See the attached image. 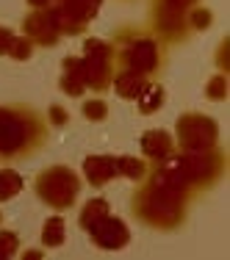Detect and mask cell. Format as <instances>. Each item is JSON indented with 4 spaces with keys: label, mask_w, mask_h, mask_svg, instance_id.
<instances>
[{
    "label": "cell",
    "mask_w": 230,
    "mask_h": 260,
    "mask_svg": "<svg viewBox=\"0 0 230 260\" xmlns=\"http://www.w3.org/2000/svg\"><path fill=\"white\" fill-rule=\"evenodd\" d=\"M105 213H111V208H108V202L105 200H89L83 205V210H80V227L83 230H89L95 221H100Z\"/></svg>",
    "instance_id": "cell-16"
},
{
    "label": "cell",
    "mask_w": 230,
    "mask_h": 260,
    "mask_svg": "<svg viewBox=\"0 0 230 260\" xmlns=\"http://www.w3.org/2000/svg\"><path fill=\"white\" fill-rule=\"evenodd\" d=\"M11 39H14V34H11L9 28H0V55H3L6 50H9Z\"/></svg>",
    "instance_id": "cell-25"
},
{
    "label": "cell",
    "mask_w": 230,
    "mask_h": 260,
    "mask_svg": "<svg viewBox=\"0 0 230 260\" xmlns=\"http://www.w3.org/2000/svg\"><path fill=\"white\" fill-rule=\"evenodd\" d=\"M47 125L39 111L28 105L0 108V160L28 158L45 144Z\"/></svg>",
    "instance_id": "cell-1"
},
{
    "label": "cell",
    "mask_w": 230,
    "mask_h": 260,
    "mask_svg": "<svg viewBox=\"0 0 230 260\" xmlns=\"http://www.w3.org/2000/svg\"><path fill=\"white\" fill-rule=\"evenodd\" d=\"M136 100H139V108L145 111V114H153V111H158L161 105H164V89H161V86L147 83V89L141 91Z\"/></svg>",
    "instance_id": "cell-18"
},
{
    "label": "cell",
    "mask_w": 230,
    "mask_h": 260,
    "mask_svg": "<svg viewBox=\"0 0 230 260\" xmlns=\"http://www.w3.org/2000/svg\"><path fill=\"white\" fill-rule=\"evenodd\" d=\"M114 61H120L122 70H133L139 75L150 78L161 67V50L158 42L150 34H136V30H122L120 39L114 42Z\"/></svg>",
    "instance_id": "cell-3"
},
{
    "label": "cell",
    "mask_w": 230,
    "mask_h": 260,
    "mask_svg": "<svg viewBox=\"0 0 230 260\" xmlns=\"http://www.w3.org/2000/svg\"><path fill=\"white\" fill-rule=\"evenodd\" d=\"M175 130L183 152H205L211 147H216V139H219V125L203 114H183L178 119Z\"/></svg>",
    "instance_id": "cell-7"
},
{
    "label": "cell",
    "mask_w": 230,
    "mask_h": 260,
    "mask_svg": "<svg viewBox=\"0 0 230 260\" xmlns=\"http://www.w3.org/2000/svg\"><path fill=\"white\" fill-rule=\"evenodd\" d=\"M25 36L34 45H55V42L61 39V34H59V28H55V22H53V14H50V9H36V11H31V14L25 17Z\"/></svg>",
    "instance_id": "cell-9"
},
{
    "label": "cell",
    "mask_w": 230,
    "mask_h": 260,
    "mask_svg": "<svg viewBox=\"0 0 230 260\" xmlns=\"http://www.w3.org/2000/svg\"><path fill=\"white\" fill-rule=\"evenodd\" d=\"M83 116L89 122H103L108 116V103L105 100H86L83 103Z\"/></svg>",
    "instance_id": "cell-22"
},
{
    "label": "cell",
    "mask_w": 230,
    "mask_h": 260,
    "mask_svg": "<svg viewBox=\"0 0 230 260\" xmlns=\"http://www.w3.org/2000/svg\"><path fill=\"white\" fill-rule=\"evenodd\" d=\"M6 55H11L14 61H28L31 55H34V42H31L28 36H14Z\"/></svg>",
    "instance_id": "cell-19"
},
{
    "label": "cell",
    "mask_w": 230,
    "mask_h": 260,
    "mask_svg": "<svg viewBox=\"0 0 230 260\" xmlns=\"http://www.w3.org/2000/svg\"><path fill=\"white\" fill-rule=\"evenodd\" d=\"M211 11L208 9H200V6H194V9L189 11V17H186V22H189V30H205L211 25Z\"/></svg>",
    "instance_id": "cell-21"
},
{
    "label": "cell",
    "mask_w": 230,
    "mask_h": 260,
    "mask_svg": "<svg viewBox=\"0 0 230 260\" xmlns=\"http://www.w3.org/2000/svg\"><path fill=\"white\" fill-rule=\"evenodd\" d=\"M197 0H155L153 3V20H155V30L164 36L166 42H183L189 30V11L194 9Z\"/></svg>",
    "instance_id": "cell-6"
},
{
    "label": "cell",
    "mask_w": 230,
    "mask_h": 260,
    "mask_svg": "<svg viewBox=\"0 0 230 260\" xmlns=\"http://www.w3.org/2000/svg\"><path fill=\"white\" fill-rule=\"evenodd\" d=\"M205 94H208V100H225L227 97V72H219V75L211 78L208 86H205Z\"/></svg>",
    "instance_id": "cell-20"
},
{
    "label": "cell",
    "mask_w": 230,
    "mask_h": 260,
    "mask_svg": "<svg viewBox=\"0 0 230 260\" xmlns=\"http://www.w3.org/2000/svg\"><path fill=\"white\" fill-rule=\"evenodd\" d=\"M80 72L83 83L92 91H105L114 80V47L100 39H86L80 55Z\"/></svg>",
    "instance_id": "cell-5"
},
{
    "label": "cell",
    "mask_w": 230,
    "mask_h": 260,
    "mask_svg": "<svg viewBox=\"0 0 230 260\" xmlns=\"http://www.w3.org/2000/svg\"><path fill=\"white\" fill-rule=\"evenodd\" d=\"M61 91L70 97H80L86 91V83H83V72H80V58L72 55V58H64V75L59 80Z\"/></svg>",
    "instance_id": "cell-13"
},
{
    "label": "cell",
    "mask_w": 230,
    "mask_h": 260,
    "mask_svg": "<svg viewBox=\"0 0 230 260\" xmlns=\"http://www.w3.org/2000/svg\"><path fill=\"white\" fill-rule=\"evenodd\" d=\"M50 125H55V127H64L67 125V111L61 108V105H50Z\"/></svg>",
    "instance_id": "cell-24"
},
{
    "label": "cell",
    "mask_w": 230,
    "mask_h": 260,
    "mask_svg": "<svg viewBox=\"0 0 230 260\" xmlns=\"http://www.w3.org/2000/svg\"><path fill=\"white\" fill-rule=\"evenodd\" d=\"M111 83H114L117 94H120L122 100H136V97L147 89V83H150V80H147L145 75H139V72H133V70H120Z\"/></svg>",
    "instance_id": "cell-12"
},
{
    "label": "cell",
    "mask_w": 230,
    "mask_h": 260,
    "mask_svg": "<svg viewBox=\"0 0 230 260\" xmlns=\"http://www.w3.org/2000/svg\"><path fill=\"white\" fill-rule=\"evenodd\" d=\"M117 169H120V177H128V180H133V183H141L147 177L145 160H136V158H128V155L117 158Z\"/></svg>",
    "instance_id": "cell-15"
},
{
    "label": "cell",
    "mask_w": 230,
    "mask_h": 260,
    "mask_svg": "<svg viewBox=\"0 0 230 260\" xmlns=\"http://www.w3.org/2000/svg\"><path fill=\"white\" fill-rule=\"evenodd\" d=\"M22 191V177L14 169H0V202L11 200Z\"/></svg>",
    "instance_id": "cell-17"
},
{
    "label": "cell",
    "mask_w": 230,
    "mask_h": 260,
    "mask_svg": "<svg viewBox=\"0 0 230 260\" xmlns=\"http://www.w3.org/2000/svg\"><path fill=\"white\" fill-rule=\"evenodd\" d=\"M86 233L92 235V241H95L100 249H108V252L122 249V246H128V241H130V233H128L125 221L117 219V216H111V213H105L100 221H95Z\"/></svg>",
    "instance_id": "cell-8"
},
{
    "label": "cell",
    "mask_w": 230,
    "mask_h": 260,
    "mask_svg": "<svg viewBox=\"0 0 230 260\" xmlns=\"http://www.w3.org/2000/svg\"><path fill=\"white\" fill-rule=\"evenodd\" d=\"M36 194L50 208L67 210L70 205H75L80 194V180L67 166H50V169H42L36 175Z\"/></svg>",
    "instance_id": "cell-4"
},
{
    "label": "cell",
    "mask_w": 230,
    "mask_h": 260,
    "mask_svg": "<svg viewBox=\"0 0 230 260\" xmlns=\"http://www.w3.org/2000/svg\"><path fill=\"white\" fill-rule=\"evenodd\" d=\"M67 238V224L61 216H53V219L45 221V230H42V244L47 246V249H55V246H61Z\"/></svg>",
    "instance_id": "cell-14"
},
{
    "label": "cell",
    "mask_w": 230,
    "mask_h": 260,
    "mask_svg": "<svg viewBox=\"0 0 230 260\" xmlns=\"http://www.w3.org/2000/svg\"><path fill=\"white\" fill-rule=\"evenodd\" d=\"M141 152L153 160V164H161L175 152V139H172L166 130H147L141 136Z\"/></svg>",
    "instance_id": "cell-10"
},
{
    "label": "cell",
    "mask_w": 230,
    "mask_h": 260,
    "mask_svg": "<svg viewBox=\"0 0 230 260\" xmlns=\"http://www.w3.org/2000/svg\"><path fill=\"white\" fill-rule=\"evenodd\" d=\"M20 249V238L11 230H0V257H11Z\"/></svg>",
    "instance_id": "cell-23"
},
{
    "label": "cell",
    "mask_w": 230,
    "mask_h": 260,
    "mask_svg": "<svg viewBox=\"0 0 230 260\" xmlns=\"http://www.w3.org/2000/svg\"><path fill=\"white\" fill-rule=\"evenodd\" d=\"M189 197L191 194L183 185L161 180V177H150L133 194V213L141 221H147V224L169 230V227H178L183 221Z\"/></svg>",
    "instance_id": "cell-2"
},
{
    "label": "cell",
    "mask_w": 230,
    "mask_h": 260,
    "mask_svg": "<svg viewBox=\"0 0 230 260\" xmlns=\"http://www.w3.org/2000/svg\"><path fill=\"white\" fill-rule=\"evenodd\" d=\"M83 175L92 185H105L111 177H120V169H117V158L111 155H89L83 160Z\"/></svg>",
    "instance_id": "cell-11"
},
{
    "label": "cell",
    "mask_w": 230,
    "mask_h": 260,
    "mask_svg": "<svg viewBox=\"0 0 230 260\" xmlns=\"http://www.w3.org/2000/svg\"><path fill=\"white\" fill-rule=\"evenodd\" d=\"M0 219H3V216H0Z\"/></svg>",
    "instance_id": "cell-26"
}]
</instances>
